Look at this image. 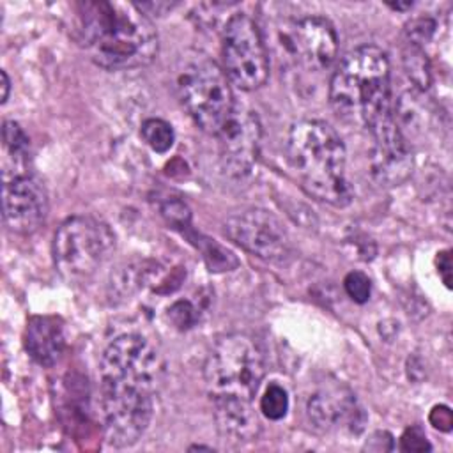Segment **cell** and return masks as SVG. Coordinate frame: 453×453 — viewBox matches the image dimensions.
Listing matches in <instances>:
<instances>
[{"label": "cell", "mask_w": 453, "mask_h": 453, "mask_svg": "<svg viewBox=\"0 0 453 453\" xmlns=\"http://www.w3.org/2000/svg\"><path fill=\"white\" fill-rule=\"evenodd\" d=\"M73 35L88 58L108 71L149 65L159 50L157 32L136 4L81 2L76 5Z\"/></svg>", "instance_id": "obj_1"}, {"label": "cell", "mask_w": 453, "mask_h": 453, "mask_svg": "<svg viewBox=\"0 0 453 453\" xmlns=\"http://www.w3.org/2000/svg\"><path fill=\"white\" fill-rule=\"evenodd\" d=\"M329 101L343 120L368 133L395 119L386 53L373 44L349 51L331 76Z\"/></svg>", "instance_id": "obj_2"}, {"label": "cell", "mask_w": 453, "mask_h": 453, "mask_svg": "<svg viewBox=\"0 0 453 453\" xmlns=\"http://www.w3.org/2000/svg\"><path fill=\"white\" fill-rule=\"evenodd\" d=\"M285 152L308 195L336 207L350 202L352 191L345 173L347 150L334 127L317 119L297 120L288 129Z\"/></svg>", "instance_id": "obj_3"}, {"label": "cell", "mask_w": 453, "mask_h": 453, "mask_svg": "<svg viewBox=\"0 0 453 453\" xmlns=\"http://www.w3.org/2000/svg\"><path fill=\"white\" fill-rule=\"evenodd\" d=\"M265 375V357L260 345L244 333L221 336L207 354L203 379L212 396L253 400Z\"/></svg>", "instance_id": "obj_4"}, {"label": "cell", "mask_w": 453, "mask_h": 453, "mask_svg": "<svg viewBox=\"0 0 453 453\" xmlns=\"http://www.w3.org/2000/svg\"><path fill=\"white\" fill-rule=\"evenodd\" d=\"M175 87L180 104L195 124L214 136L237 104L225 71L205 55H195L184 62Z\"/></svg>", "instance_id": "obj_5"}, {"label": "cell", "mask_w": 453, "mask_h": 453, "mask_svg": "<svg viewBox=\"0 0 453 453\" xmlns=\"http://www.w3.org/2000/svg\"><path fill=\"white\" fill-rule=\"evenodd\" d=\"M115 235L96 216L78 214L60 223L53 237V262L67 281L88 280L113 253Z\"/></svg>", "instance_id": "obj_6"}, {"label": "cell", "mask_w": 453, "mask_h": 453, "mask_svg": "<svg viewBox=\"0 0 453 453\" xmlns=\"http://www.w3.org/2000/svg\"><path fill=\"white\" fill-rule=\"evenodd\" d=\"M99 389L106 441L115 448L133 446L150 425L157 389L138 382L113 379H101Z\"/></svg>", "instance_id": "obj_7"}, {"label": "cell", "mask_w": 453, "mask_h": 453, "mask_svg": "<svg viewBox=\"0 0 453 453\" xmlns=\"http://www.w3.org/2000/svg\"><path fill=\"white\" fill-rule=\"evenodd\" d=\"M223 71L241 90H257L269 78V57L257 23L244 12L232 14L221 37Z\"/></svg>", "instance_id": "obj_8"}, {"label": "cell", "mask_w": 453, "mask_h": 453, "mask_svg": "<svg viewBox=\"0 0 453 453\" xmlns=\"http://www.w3.org/2000/svg\"><path fill=\"white\" fill-rule=\"evenodd\" d=\"M165 361L150 340L138 333H126L111 340L99 361V379L131 380L159 389Z\"/></svg>", "instance_id": "obj_9"}, {"label": "cell", "mask_w": 453, "mask_h": 453, "mask_svg": "<svg viewBox=\"0 0 453 453\" xmlns=\"http://www.w3.org/2000/svg\"><path fill=\"white\" fill-rule=\"evenodd\" d=\"M225 234L244 251L267 262H280L290 251V237L281 219L260 207L232 214L225 221Z\"/></svg>", "instance_id": "obj_10"}, {"label": "cell", "mask_w": 453, "mask_h": 453, "mask_svg": "<svg viewBox=\"0 0 453 453\" xmlns=\"http://www.w3.org/2000/svg\"><path fill=\"white\" fill-rule=\"evenodd\" d=\"M219 163L226 175L244 177L251 172L260 152L262 124L253 110L235 104L232 115L216 134Z\"/></svg>", "instance_id": "obj_11"}, {"label": "cell", "mask_w": 453, "mask_h": 453, "mask_svg": "<svg viewBox=\"0 0 453 453\" xmlns=\"http://www.w3.org/2000/svg\"><path fill=\"white\" fill-rule=\"evenodd\" d=\"M2 211L11 232L30 235L39 230L48 216V195L42 182L32 172L4 179Z\"/></svg>", "instance_id": "obj_12"}, {"label": "cell", "mask_w": 453, "mask_h": 453, "mask_svg": "<svg viewBox=\"0 0 453 453\" xmlns=\"http://www.w3.org/2000/svg\"><path fill=\"white\" fill-rule=\"evenodd\" d=\"M285 41L294 60L311 73L329 69L338 57L336 30L322 16H304L292 21Z\"/></svg>", "instance_id": "obj_13"}, {"label": "cell", "mask_w": 453, "mask_h": 453, "mask_svg": "<svg viewBox=\"0 0 453 453\" xmlns=\"http://www.w3.org/2000/svg\"><path fill=\"white\" fill-rule=\"evenodd\" d=\"M306 414L313 428L324 434L340 428L357 434L366 421L354 393L342 384L324 386L313 393L306 403Z\"/></svg>", "instance_id": "obj_14"}, {"label": "cell", "mask_w": 453, "mask_h": 453, "mask_svg": "<svg viewBox=\"0 0 453 453\" xmlns=\"http://www.w3.org/2000/svg\"><path fill=\"white\" fill-rule=\"evenodd\" d=\"M372 143V173L384 186L403 182L412 170L409 145L395 119L370 131Z\"/></svg>", "instance_id": "obj_15"}, {"label": "cell", "mask_w": 453, "mask_h": 453, "mask_svg": "<svg viewBox=\"0 0 453 453\" xmlns=\"http://www.w3.org/2000/svg\"><path fill=\"white\" fill-rule=\"evenodd\" d=\"M214 419L221 437L232 442H251L260 434V421L251 400L235 396H212Z\"/></svg>", "instance_id": "obj_16"}, {"label": "cell", "mask_w": 453, "mask_h": 453, "mask_svg": "<svg viewBox=\"0 0 453 453\" xmlns=\"http://www.w3.org/2000/svg\"><path fill=\"white\" fill-rule=\"evenodd\" d=\"M25 347L35 363L53 366L65 349V333L60 319L51 315L32 317L25 331Z\"/></svg>", "instance_id": "obj_17"}, {"label": "cell", "mask_w": 453, "mask_h": 453, "mask_svg": "<svg viewBox=\"0 0 453 453\" xmlns=\"http://www.w3.org/2000/svg\"><path fill=\"white\" fill-rule=\"evenodd\" d=\"M4 136V150H5V161H4V179L30 173V140L25 134V131L19 127V124L7 120L4 122L2 129Z\"/></svg>", "instance_id": "obj_18"}, {"label": "cell", "mask_w": 453, "mask_h": 453, "mask_svg": "<svg viewBox=\"0 0 453 453\" xmlns=\"http://www.w3.org/2000/svg\"><path fill=\"white\" fill-rule=\"evenodd\" d=\"M403 65L409 80L421 90H425L430 83V65L428 58L419 44L405 42L403 48Z\"/></svg>", "instance_id": "obj_19"}, {"label": "cell", "mask_w": 453, "mask_h": 453, "mask_svg": "<svg viewBox=\"0 0 453 453\" xmlns=\"http://www.w3.org/2000/svg\"><path fill=\"white\" fill-rule=\"evenodd\" d=\"M140 134L143 142L154 152H159V154L170 150L175 142V133L172 126L163 119H147L140 127Z\"/></svg>", "instance_id": "obj_20"}, {"label": "cell", "mask_w": 453, "mask_h": 453, "mask_svg": "<svg viewBox=\"0 0 453 453\" xmlns=\"http://www.w3.org/2000/svg\"><path fill=\"white\" fill-rule=\"evenodd\" d=\"M260 411L267 419L278 421L285 418L288 411V395L283 386L271 382L260 396Z\"/></svg>", "instance_id": "obj_21"}, {"label": "cell", "mask_w": 453, "mask_h": 453, "mask_svg": "<svg viewBox=\"0 0 453 453\" xmlns=\"http://www.w3.org/2000/svg\"><path fill=\"white\" fill-rule=\"evenodd\" d=\"M343 287L345 292L349 294V297L359 304L366 303L370 299L372 294V281L370 278L361 273V271H350L345 280H343Z\"/></svg>", "instance_id": "obj_22"}, {"label": "cell", "mask_w": 453, "mask_h": 453, "mask_svg": "<svg viewBox=\"0 0 453 453\" xmlns=\"http://www.w3.org/2000/svg\"><path fill=\"white\" fill-rule=\"evenodd\" d=\"M203 257H205L209 267L214 271H225V269L228 271L237 265V260L232 253H228L219 244L211 242V241H207V244L203 248Z\"/></svg>", "instance_id": "obj_23"}, {"label": "cell", "mask_w": 453, "mask_h": 453, "mask_svg": "<svg viewBox=\"0 0 453 453\" xmlns=\"http://www.w3.org/2000/svg\"><path fill=\"white\" fill-rule=\"evenodd\" d=\"M168 317L172 320V324L179 329H189L195 326L196 319H198V311L196 308L189 303V301H175L170 310H168Z\"/></svg>", "instance_id": "obj_24"}, {"label": "cell", "mask_w": 453, "mask_h": 453, "mask_svg": "<svg viewBox=\"0 0 453 453\" xmlns=\"http://www.w3.org/2000/svg\"><path fill=\"white\" fill-rule=\"evenodd\" d=\"M161 214L173 226H188L191 219L189 209L180 200H166L161 205Z\"/></svg>", "instance_id": "obj_25"}, {"label": "cell", "mask_w": 453, "mask_h": 453, "mask_svg": "<svg viewBox=\"0 0 453 453\" xmlns=\"http://www.w3.org/2000/svg\"><path fill=\"white\" fill-rule=\"evenodd\" d=\"M400 446L403 451H428L432 446L430 442L426 441V435L423 432L421 426L414 425V426H409L402 439H400Z\"/></svg>", "instance_id": "obj_26"}, {"label": "cell", "mask_w": 453, "mask_h": 453, "mask_svg": "<svg viewBox=\"0 0 453 453\" xmlns=\"http://www.w3.org/2000/svg\"><path fill=\"white\" fill-rule=\"evenodd\" d=\"M430 421L439 430H449L451 426V412L448 407H435L430 414Z\"/></svg>", "instance_id": "obj_27"}, {"label": "cell", "mask_w": 453, "mask_h": 453, "mask_svg": "<svg viewBox=\"0 0 453 453\" xmlns=\"http://www.w3.org/2000/svg\"><path fill=\"white\" fill-rule=\"evenodd\" d=\"M437 271L442 278V281L446 283V287H449V274H451V257H449V251H441L437 253Z\"/></svg>", "instance_id": "obj_28"}, {"label": "cell", "mask_w": 453, "mask_h": 453, "mask_svg": "<svg viewBox=\"0 0 453 453\" xmlns=\"http://www.w3.org/2000/svg\"><path fill=\"white\" fill-rule=\"evenodd\" d=\"M0 76H2V104L9 99V90H11V81H9V76H7V73L5 71H2L0 73Z\"/></svg>", "instance_id": "obj_29"}, {"label": "cell", "mask_w": 453, "mask_h": 453, "mask_svg": "<svg viewBox=\"0 0 453 453\" xmlns=\"http://www.w3.org/2000/svg\"><path fill=\"white\" fill-rule=\"evenodd\" d=\"M389 7L398 9V11H403V9H411V7H412V2H407V4H389Z\"/></svg>", "instance_id": "obj_30"}]
</instances>
